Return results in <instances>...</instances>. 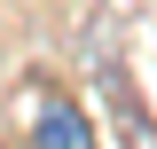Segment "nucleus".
Segmentation results:
<instances>
[{
	"instance_id": "f257e3e1",
	"label": "nucleus",
	"mask_w": 157,
	"mask_h": 149,
	"mask_svg": "<svg viewBox=\"0 0 157 149\" xmlns=\"http://www.w3.org/2000/svg\"><path fill=\"white\" fill-rule=\"evenodd\" d=\"M32 149H94V118L78 110V102H63V94H39Z\"/></svg>"
}]
</instances>
